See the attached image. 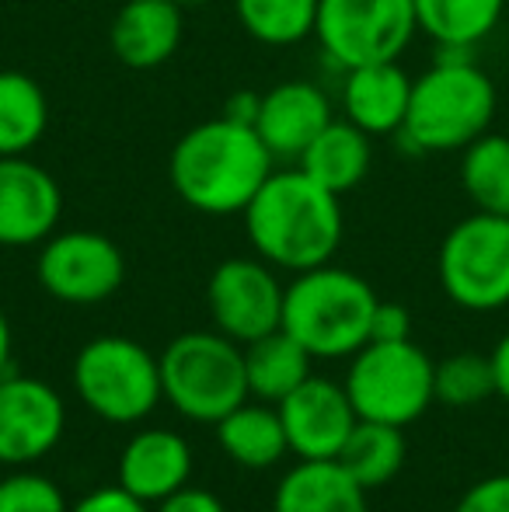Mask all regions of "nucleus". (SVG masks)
I'll use <instances>...</instances> for the list:
<instances>
[{
    "instance_id": "obj_25",
    "label": "nucleus",
    "mask_w": 509,
    "mask_h": 512,
    "mask_svg": "<svg viewBox=\"0 0 509 512\" xmlns=\"http://www.w3.org/2000/svg\"><path fill=\"white\" fill-rule=\"evenodd\" d=\"M506 0H415V21L436 46H468L496 32Z\"/></svg>"
},
{
    "instance_id": "obj_13",
    "label": "nucleus",
    "mask_w": 509,
    "mask_h": 512,
    "mask_svg": "<svg viewBox=\"0 0 509 512\" xmlns=\"http://www.w3.org/2000/svg\"><path fill=\"white\" fill-rule=\"evenodd\" d=\"M276 411L283 418L290 453L300 460H335L360 422L346 387L314 373L297 391L286 394Z\"/></svg>"
},
{
    "instance_id": "obj_30",
    "label": "nucleus",
    "mask_w": 509,
    "mask_h": 512,
    "mask_svg": "<svg viewBox=\"0 0 509 512\" xmlns=\"http://www.w3.org/2000/svg\"><path fill=\"white\" fill-rule=\"evenodd\" d=\"M454 512H509V474H492L471 485Z\"/></svg>"
},
{
    "instance_id": "obj_36",
    "label": "nucleus",
    "mask_w": 509,
    "mask_h": 512,
    "mask_svg": "<svg viewBox=\"0 0 509 512\" xmlns=\"http://www.w3.org/2000/svg\"><path fill=\"white\" fill-rule=\"evenodd\" d=\"M11 352H14V331H11L7 314L0 310V377L11 373Z\"/></svg>"
},
{
    "instance_id": "obj_35",
    "label": "nucleus",
    "mask_w": 509,
    "mask_h": 512,
    "mask_svg": "<svg viewBox=\"0 0 509 512\" xmlns=\"http://www.w3.org/2000/svg\"><path fill=\"white\" fill-rule=\"evenodd\" d=\"M492 373H496V394H503L509 401V335L499 338V345L492 349Z\"/></svg>"
},
{
    "instance_id": "obj_8",
    "label": "nucleus",
    "mask_w": 509,
    "mask_h": 512,
    "mask_svg": "<svg viewBox=\"0 0 509 512\" xmlns=\"http://www.w3.org/2000/svg\"><path fill=\"white\" fill-rule=\"evenodd\" d=\"M440 286L464 310L509 304V216L471 213L440 244Z\"/></svg>"
},
{
    "instance_id": "obj_16",
    "label": "nucleus",
    "mask_w": 509,
    "mask_h": 512,
    "mask_svg": "<svg viewBox=\"0 0 509 512\" xmlns=\"http://www.w3.org/2000/svg\"><path fill=\"white\" fill-rule=\"evenodd\" d=\"M192 446L171 429H140L119 453L116 485L147 506H157L192 481Z\"/></svg>"
},
{
    "instance_id": "obj_31",
    "label": "nucleus",
    "mask_w": 509,
    "mask_h": 512,
    "mask_svg": "<svg viewBox=\"0 0 509 512\" xmlns=\"http://www.w3.org/2000/svg\"><path fill=\"white\" fill-rule=\"evenodd\" d=\"M70 512H154L147 502H140L136 495H129L126 488L119 485H105L88 492L84 499H77Z\"/></svg>"
},
{
    "instance_id": "obj_32",
    "label": "nucleus",
    "mask_w": 509,
    "mask_h": 512,
    "mask_svg": "<svg viewBox=\"0 0 509 512\" xmlns=\"http://www.w3.org/2000/svg\"><path fill=\"white\" fill-rule=\"evenodd\" d=\"M412 338V317L401 304L377 300L374 321H370V342H405Z\"/></svg>"
},
{
    "instance_id": "obj_34",
    "label": "nucleus",
    "mask_w": 509,
    "mask_h": 512,
    "mask_svg": "<svg viewBox=\"0 0 509 512\" xmlns=\"http://www.w3.org/2000/svg\"><path fill=\"white\" fill-rule=\"evenodd\" d=\"M258 105H262V95H258V91L241 88L224 102V115H227V119H234V122H245V126H255Z\"/></svg>"
},
{
    "instance_id": "obj_18",
    "label": "nucleus",
    "mask_w": 509,
    "mask_h": 512,
    "mask_svg": "<svg viewBox=\"0 0 509 512\" xmlns=\"http://www.w3.org/2000/svg\"><path fill=\"white\" fill-rule=\"evenodd\" d=\"M412 77L398 60L367 63L342 70V119L360 126L367 136H398L408 115Z\"/></svg>"
},
{
    "instance_id": "obj_9",
    "label": "nucleus",
    "mask_w": 509,
    "mask_h": 512,
    "mask_svg": "<svg viewBox=\"0 0 509 512\" xmlns=\"http://www.w3.org/2000/svg\"><path fill=\"white\" fill-rule=\"evenodd\" d=\"M415 32V0H318L314 39L339 70L398 60Z\"/></svg>"
},
{
    "instance_id": "obj_17",
    "label": "nucleus",
    "mask_w": 509,
    "mask_h": 512,
    "mask_svg": "<svg viewBox=\"0 0 509 512\" xmlns=\"http://www.w3.org/2000/svg\"><path fill=\"white\" fill-rule=\"evenodd\" d=\"M185 7L175 0H123L109 28V49L129 70H157L182 46Z\"/></svg>"
},
{
    "instance_id": "obj_15",
    "label": "nucleus",
    "mask_w": 509,
    "mask_h": 512,
    "mask_svg": "<svg viewBox=\"0 0 509 512\" xmlns=\"http://www.w3.org/2000/svg\"><path fill=\"white\" fill-rule=\"evenodd\" d=\"M332 102L311 81H283L276 88L262 91L255 133L269 147L276 161L297 164L300 154L311 147V140L332 122Z\"/></svg>"
},
{
    "instance_id": "obj_1",
    "label": "nucleus",
    "mask_w": 509,
    "mask_h": 512,
    "mask_svg": "<svg viewBox=\"0 0 509 512\" xmlns=\"http://www.w3.org/2000/svg\"><path fill=\"white\" fill-rule=\"evenodd\" d=\"M272 171L276 157L269 154L255 126L227 115L206 119L182 133L168 157L175 196L206 216L245 213Z\"/></svg>"
},
{
    "instance_id": "obj_28",
    "label": "nucleus",
    "mask_w": 509,
    "mask_h": 512,
    "mask_svg": "<svg viewBox=\"0 0 509 512\" xmlns=\"http://www.w3.org/2000/svg\"><path fill=\"white\" fill-rule=\"evenodd\" d=\"M436 401L450 408H471L482 405L489 394H496V373L492 359L478 352H457V356L436 363Z\"/></svg>"
},
{
    "instance_id": "obj_20",
    "label": "nucleus",
    "mask_w": 509,
    "mask_h": 512,
    "mask_svg": "<svg viewBox=\"0 0 509 512\" xmlns=\"http://www.w3.org/2000/svg\"><path fill=\"white\" fill-rule=\"evenodd\" d=\"M370 164H374L370 136L349 119H332L314 136L311 147L300 154L297 168L307 178H314L321 189L346 196V192H353L367 178Z\"/></svg>"
},
{
    "instance_id": "obj_14",
    "label": "nucleus",
    "mask_w": 509,
    "mask_h": 512,
    "mask_svg": "<svg viewBox=\"0 0 509 512\" xmlns=\"http://www.w3.org/2000/svg\"><path fill=\"white\" fill-rule=\"evenodd\" d=\"M63 192L42 164L0 157V248H32L56 234Z\"/></svg>"
},
{
    "instance_id": "obj_3",
    "label": "nucleus",
    "mask_w": 509,
    "mask_h": 512,
    "mask_svg": "<svg viewBox=\"0 0 509 512\" xmlns=\"http://www.w3.org/2000/svg\"><path fill=\"white\" fill-rule=\"evenodd\" d=\"M496 84L475 63V49L436 46V63L412 81L401 143L415 154H454L489 133Z\"/></svg>"
},
{
    "instance_id": "obj_23",
    "label": "nucleus",
    "mask_w": 509,
    "mask_h": 512,
    "mask_svg": "<svg viewBox=\"0 0 509 512\" xmlns=\"http://www.w3.org/2000/svg\"><path fill=\"white\" fill-rule=\"evenodd\" d=\"M49 129V98L25 70H0V157H25Z\"/></svg>"
},
{
    "instance_id": "obj_21",
    "label": "nucleus",
    "mask_w": 509,
    "mask_h": 512,
    "mask_svg": "<svg viewBox=\"0 0 509 512\" xmlns=\"http://www.w3.org/2000/svg\"><path fill=\"white\" fill-rule=\"evenodd\" d=\"M217 443L238 467L248 471H269L290 453L283 418L276 405L245 401L217 422Z\"/></svg>"
},
{
    "instance_id": "obj_6",
    "label": "nucleus",
    "mask_w": 509,
    "mask_h": 512,
    "mask_svg": "<svg viewBox=\"0 0 509 512\" xmlns=\"http://www.w3.org/2000/svg\"><path fill=\"white\" fill-rule=\"evenodd\" d=\"M74 391L95 418L136 425L164 401L161 359L126 335H98L74 359Z\"/></svg>"
},
{
    "instance_id": "obj_19",
    "label": "nucleus",
    "mask_w": 509,
    "mask_h": 512,
    "mask_svg": "<svg viewBox=\"0 0 509 512\" xmlns=\"http://www.w3.org/2000/svg\"><path fill=\"white\" fill-rule=\"evenodd\" d=\"M272 512H370L367 488L339 460H300L279 478Z\"/></svg>"
},
{
    "instance_id": "obj_29",
    "label": "nucleus",
    "mask_w": 509,
    "mask_h": 512,
    "mask_svg": "<svg viewBox=\"0 0 509 512\" xmlns=\"http://www.w3.org/2000/svg\"><path fill=\"white\" fill-rule=\"evenodd\" d=\"M0 512H70V502L46 474L11 471L0 478Z\"/></svg>"
},
{
    "instance_id": "obj_37",
    "label": "nucleus",
    "mask_w": 509,
    "mask_h": 512,
    "mask_svg": "<svg viewBox=\"0 0 509 512\" xmlns=\"http://www.w3.org/2000/svg\"><path fill=\"white\" fill-rule=\"evenodd\" d=\"M175 4H182V7H203V4H210V0H175Z\"/></svg>"
},
{
    "instance_id": "obj_5",
    "label": "nucleus",
    "mask_w": 509,
    "mask_h": 512,
    "mask_svg": "<svg viewBox=\"0 0 509 512\" xmlns=\"http://www.w3.org/2000/svg\"><path fill=\"white\" fill-rule=\"evenodd\" d=\"M157 359H161L164 401L189 422L217 425L220 418L252 398L245 345H238L217 328L185 331L171 338Z\"/></svg>"
},
{
    "instance_id": "obj_26",
    "label": "nucleus",
    "mask_w": 509,
    "mask_h": 512,
    "mask_svg": "<svg viewBox=\"0 0 509 512\" xmlns=\"http://www.w3.org/2000/svg\"><path fill=\"white\" fill-rule=\"evenodd\" d=\"M461 185L475 209L509 216V136L485 133L461 150Z\"/></svg>"
},
{
    "instance_id": "obj_33",
    "label": "nucleus",
    "mask_w": 509,
    "mask_h": 512,
    "mask_svg": "<svg viewBox=\"0 0 509 512\" xmlns=\"http://www.w3.org/2000/svg\"><path fill=\"white\" fill-rule=\"evenodd\" d=\"M154 512H227V506L210 488L185 485V488H178L175 495H168L164 502H157Z\"/></svg>"
},
{
    "instance_id": "obj_11",
    "label": "nucleus",
    "mask_w": 509,
    "mask_h": 512,
    "mask_svg": "<svg viewBox=\"0 0 509 512\" xmlns=\"http://www.w3.org/2000/svg\"><path fill=\"white\" fill-rule=\"evenodd\" d=\"M286 286L265 258H224L210 272L206 307L213 328L224 331L238 345H248L269 331L283 328Z\"/></svg>"
},
{
    "instance_id": "obj_10",
    "label": "nucleus",
    "mask_w": 509,
    "mask_h": 512,
    "mask_svg": "<svg viewBox=\"0 0 509 512\" xmlns=\"http://www.w3.org/2000/svg\"><path fill=\"white\" fill-rule=\"evenodd\" d=\"M35 279L60 304L95 307L119 293L126 258L119 244L98 230H56L39 244Z\"/></svg>"
},
{
    "instance_id": "obj_2",
    "label": "nucleus",
    "mask_w": 509,
    "mask_h": 512,
    "mask_svg": "<svg viewBox=\"0 0 509 512\" xmlns=\"http://www.w3.org/2000/svg\"><path fill=\"white\" fill-rule=\"evenodd\" d=\"M241 216L255 255L293 276L332 262L346 230L339 196L321 189L297 164L272 171Z\"/></svg>"
},
{
    "instance_id": "obj_4",
    "label": "nucleus",
    "mask_w": 509,
    "mask_h": 512,
    "mask_svg": "<svg viewBox=\"0 0 509 512\" xmlns=\"http://www.w3.org/2000/svg\"><path fill=\"white\" fill-rule=\"evenodd\" d=\"M377 293L363 276L325 262L286 286L283 328L314 359H349L370 342Z\"/></svg>"
},
{
    "instance_id": "obj_7",
    "label": "nucleus",
    "mask_w": 509,
    "mask_h": 512,
    "mask_svg": "<svg viewBox=\"0 0 509 512\" xmlns=\"http://www.w3.org/2000/svg\"><path fill=\"white\" fill-rule=\"evenodd\" d=\"M436 363L412 342H367L349 356L346 394L367 422L412 425L436 401Z\"/></svg>"
},
{
    "instance_id": "obj_22",
    "label": "nucleus",
    "mask_w": 509,
    "mask_h": 512,
    "mask_svg": "<svg viewBox=\"0 0 509 512\" xmlns=\"http://www.w3.org/2000/svg\"><path fill=\"white\" fill-rule=\"evenodd\" d=\"M314 356L290 335L276 328L269 335L245 345V370H248V394L265 405H279L286 394H293L311 377Z\"/></svg>"
},
{
    "instance_id": "obj_12",
    "label": "nucleus",
    "mask_w": 509,
    "mask_h": 512,
    "mask_svg": "<svg viewBox=\"0 0 509 512\" xmlns=\"http://www.w3.org/2000/svg\"><path fill=\"white\" fill-rule=\"evenodd\" d=\"M67 429L60 391L39 377H0V464L25 467L53 453Z\"/></svg>"
},
{
    "instance_id": "obj_24",
    "label": "nucleus",
    "mask_w": 509,
    "mask_h": 512,
    "mask_svg": "<svg viewBox=\"0 0 509 512\" xmlns=\"http://www.w3.org/2000/svg\"><path fill=\"white\" fill-rule=\"evenodd\" d=\"M405 453H408V446L398 425L360 418L335 460L346 467L349 478L360 481L367 492H374V488L398 478V471L405 467Z\"/></svg>"
},
{
    "instance_id": "obj_27",
    "label": "nucleus",
    "mask_w": 509,
    "mask_h": 512,
    "mask_svg": "<svg viewBox=\"0 0 509 512\" xmlns=\"http://www.w3.org/2000/svg\"><path fill=\"white\" fill-rule=\"evenodd\" d=\"M238 25L262 46H297L318 25V0H234Z\"/></svg>"
}]
</instances>
